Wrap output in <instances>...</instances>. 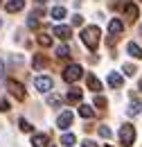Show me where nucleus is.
Returning <instances> with one entry per match:
<instances>
[{"label":"nucleus","mask_w":142,"mask_h":147,"mask_svg":"<svg viewBox=\"0 0 142 147\" xmlns=\"http://www.w3.org/2000/svg\"><path fill=\"white\" fill-rule=\"evenodd\" d=\"M81 41H84V45L88 50H97V45H99V27H95V25L84 27L81 30Z\"/></svg>","instance_id":"obj_1"},{"label":"nucleus","mask_w":142,"mask_h":147,"mask_svg":"<svg viewBox=\"0 0 142 147\" xmlns=\"http://www.w3.org/2000/svg\"><path fill=\"white\" fill-rule=\"evenodd\" d=\"M120 140H122L124 147L133 145V140H135V129H133V125H122V129H120Z\"/></svg>","instance_id":"obj_2"},{"label":"nucleus","mask_w":142,"mask_h":147,"mask_svg":"<svg viewBox=\"0 0 142 147\" xmlns=\"http://www.w3.org/2000/svg\"><path fill=\"white\" fill-rule=\"evenodd\" d=\"M7 88H9V93H11L16 100H25V86H23L20 82H14V79H9V82H7Z\"/></svg>","instance_id":"obj_3"},{"label":"nucleus","mask_w":142,"mask_h":147,"mask_svg":"<svg viewBox=\"0 0 142 147\" xmlns=\"http://www.w3.org/2000/svg\"><path fill=\"white\" fill-rule=\"evenodd\" d=\"M79 77H81V66H77V63H72V66H68L63 70V79L66 82H77Z\"/></svg>","instance_id":"obj_4"},{"label":"nucleus","mask_w":142,"mask_h":147,"mask_svg":"<svg viewBox=\"0 0 142 147\" xmlns=\"http://www.w3.org/2000/svg\"><path fill=\"white\" fill-rule=\"evenodd\" d=\"M34 86H36L41 93H48V91H52L54 82L50 79V77H36V79H34Z\"/></svg>","instance_id":"obj_5"},{"label":"nucleus","mask_w":142,"mask_h":147,"mask_svg":"<svg viewBox=\"0 0 142 147\" xmlns=\"http://www.w3.org/2000/svg\"><path fill=\"white\" fill-rule=\"evenodd\" d=\"M72 120H74L72 111H63V113L59 115V120H56V127H59V129H70Z\"/></svg>","instance_id":"obj_6"},{"label":"nucleus","mask_w":142,"mask_h":147,"mask_svg":"<svg viewBox=\"0 0 142 147\" xmlns=\"http://www.w3.org/2000/svg\"><path fill=\"white\" fill-rule=\"evenodd\" d=\"M108 32H111V36H117L120 32H124V23L120 18H113L111 23H108Z\"/></svg>","instance_id":"obj_7"},{"label":"nucleus","mask_w":142,"mask_h":147,"mask_svg":"<svg viewBox=\"0 0 142 147\" xmlns=\"http://www.w3.org/2000/svg\"><path fill=\"white\" fill-rule=\"evenodd\" d=\"M126 111H129V115H138V113L142 111V102L135 97V95H131V104H129Z\"/></svg>","instance_id":"obj_8"},{"label":"nucleus","mask_w":142,"mask_h":147,"mask_svg":"<svg viewBox=\"0 0 142 147\" xmlns=\"http://www.w3.org/2000/svg\"><path fill=\"white\" fill-rule=\"evenodd\" d=\"M122 84H124V77L120 73H111L108 75V86H111V88H120Z\"/></svg>","instance_id":"obj_9"},{"label":"nucleus","mask_w":142,"mask_h":147,"mask_svg":"<svg viewBox=\"0 0 142 147\" xmlns=\"http://www.w3.org/2000/svg\"><path fill=\"white\" fill-rule=\"evenodd\" d=\"M54 36H59V38H70V36H72V30L68 27V25H56V27H54Z\"/></svg>","instance_id":"obj_10"},{"label":"nucleus","mask_w":142,"mask_h":147,"mask_svg":"<svg viewBox=\"0 0 142 147\" xmlns=\"http://www.w3.org/2000/svg\"><path fill=\"white\" fill-rule=\"evenodd\" d=\"M32 145L34 147H48L50 145V138H48L45 134H36L34 138H32Z\"/></svg>","instance_id":"obj_11"},{"label":"nucleus","mask_w":142,"mask_h":147,"mask_svg":"<svg viewBox=\"0 0 142 147\" xmlns=\"http://www.w3.org/2000/svg\"><path fill=\"white\" fill-rule=\"evenodd\" d=\"M81 95H84V93H81V88H70V91H68V95H66V100H68L70 104H77V102L81 100Z\"/></svg>","instance_id":"obj_12"},{"label":"nucleus","mask_w":142,"mask_h":147,"mask_svg":"<svg viewBox=\"0 0 142 147\" xmlns=\"http://www.w3.org/2000/svg\"><path fill=\"white\" fill-rule=\"evenodd\" d=\"M25 7V0H7V11L14 14V11H20Z\"/></svg>","instance_id":"obj_13"},{"label":"nucleus","mask_w":142,"mask_h":147,"mask_svg":"<svg viewBox=\"0 0 142 147\" xmlns=\"http://www.w3.org/2000/svg\"><path fill=\"white\" fill-rule=\"evenodd\" d=\"M86 82H88V88H90V91H95V93L102 91V84H99V79H97L95 75H88V77H86Z\"/></svg>","instance_id":"obj_14"},{"label":"nucleus","mask_w":142,"mask_h":147,"mask_svg":"<svg viewBox=\"0 0 142 147\" xmlns=\"http://www.w3.org/2000/svg\"><path fill=\"white\" fill-rule=\"evenodd\" d=\"M126 52L131 57H135V59H142V48L138 43H129V45H126Z\"/></svg>","instance_id":"obj_15"},{"label":"nucleus","mask_w":142,"mask_h":147,"mask_svg":"<svg viewBox=\"0 0 142 147\" xmlns=\"http://www.w3.org/2000/svg\"><path fill=\"white\" fill-rule=\"evenodd\" d=\"M45 66H48V59L43 55H34V68L36 70H41V68H45Z\"/></svg>","instance_id":"obj_16"},{"label":"nucleus","mask_w":142,"mask_h":147,"mask_svg":"<svg viewBox=\"0 0 142 147\" xmlns=\"http://www.w3.org/2000/svg\"><path fill=\"white\" fill-rule=\"evenodd\" d=\"M79 115H81V118H95V111H92V107L84 104V107L79 109Z\"/></svg>","instance_id":"obj_17"},{"label":"nucleus","mask_w":142,"mask_h":147,"mask_svg":"<svg viewBox=\"0 0 142 147\" xmlns=\"http://www.w3.org/2000/svg\"><path fill=\"white\" fill-rule=\"evenodd\" d=\"M126 18H131V20H135L138 18V7H135V5H126Z\"/></svg>","instance_id":"obj_18"},{"label":"nucleus","mask_w":142,"mask_h":147,"mask_svg":"<svg viewBox=\"0 0 142 147\" xmlns=\"http://www.w3.org/2000/svg\"><path fill=\"white\" fill-rule=\"evenodd\" d=\"M56 57H59V59L70 57V48H68V45H59V48H56Z\"/></svg>","instance_id":"obj_19"},{"label":"nucleus","mask_w":142,"mask_h":147,"mask_svg":"<svg viewBox=\"0 0 142 147\" xmlns=\"http://www.w3.org/2000/svg\"><path fill=\"white\" fill-rule=\"evenodd\" d=\"M74 140H77V138H74V134H63V136H61V143H63V145H74Z\"/></svg>","instance_id":"obj_20"},{"label":"nucleus","mask_w":142,"mask_h":147,"mask_svg":"<svg viewBox=\"0 0 142 147\" xmlns=\"http://www.w3.org/2000/svg\"><path fill=\"white\" fill-rule=\"evenodd\" d=\"M38 43H41V45H43V48H48V45H50V43H52V38L48 36V34H38Z\"/></svg>","instance_id":"obj_21"},{"label":"nucleus","mask_w":142,"mask_h":147,"mask_svg":"<svg viewBox=\"0 0 142 147\" xmlns=\"http://www.w3.org/2000/svg\"><path fill=\"white\" fill-rule=\"evenodd\" d=\"M52 16H54V18H63V16H66V9H63V7H54Z\"/></svg>","instance_id":"obj_22"},{"label":"nucleus","mask_w":142,"mask_h":147,"mask_svg":"<svg viewBox=\"0 0 142 147\" xmlns=\"http://www.w3.org/2000/svg\"><path fill=\"white\" fill-rule=\"evenodd\" d=\"M18 125H20V129H23V131H32V125H29V122H27V120H25V118H20V120H18Z\"/></svg>","instance_id":"obj_23"},{"label":"nucleus","mask_w":142,"mask_h":147,"mask_svg":"<svg viewBox=\"0 0 142 147\" xmlns=\"http://www.w3.org/2000/svg\"><path fill=\"white\" fill-rule=\"evenodd\" d=\"M99 136H102V138H106V140H108V138H111V129H108L106 125H102V127H99Z\"/></svg>","instance_id":"obj_24"},{"label":"nucleus","mask_w":142,"mask_h":147,"mask_svg":"<svg viewBox=\"0 0 142 147\" xmlns=\"http://www.w3.org/2000/svg\"><path fill=\"white\" fill-rule=\"evenodd\" d=\"M48 102L54 104V107H59V104H61V97H59V95H50V97H48Z\"/></svg>","instance_id":"obj_25"},{"label":"nucleus","mask_w":142,"mask_h":147,"mask_svg":"<svg viewBox=\"0 0 142 147\" xmlns=\"http://www.w3.org/2000/svg\"><path fill=\"white\" fill-rule=\"evenodd\" d=\"M95 104H97V107H106V100H104L102 95H97V97H95Z\"/></svg>","instance_id":"obj_26"},{"label":"nucleus","mask_w":142,"mask_h":147,"mask_svg":"<svg viewBox=\"0 0 142 147\" xmlns=\"http://www.w3.org/2000/svg\"><path fill=\"white\" fill-rule=\"evenodd\" d=\"M0 111H5V113L9 111V102L7 100H0Z\"/></svg>","instance_id":"obj_27"},{"label":"nucleus","mask_w":142,"mask_h":147,"mask_svg":"<svg viewBox=\"0 0 142 147\" xmlns=\"http://www.w3.org/2000/svg\"><path fill=\"white\" fill-rule=\"evenodd\" d=\"M81 23H84V18H81L79 14H74V16H72V25H81Z\"/></svg>","instance_id":"obj_28"},{"label":"nucleus","mask_w":142,"mask_h":147,"mask_svg":"<svg viewBox=\"0 0 142 147\" xmlns=\"http://www.w3.org/2000/svg\"><path fill=\"white\" fill-rule=\"evenodd\" d=\"M84 147H97V143H95V140H88V138H86V140H84Z\"/></svg>","instance_id":"obj_29"},{"label":"nucleus","mask_w":142,"mask_h":147,"mask_svg":"<svg viewBox=\"0 0 142 147\" xmlns=\"http://www.w3.org/2000/svg\"><path fill=\"white\" fill-rule=\"evenodd\" d=\"M124 70H126V75H133V73H135V68H133V66H124Z\"/></svg>","instance_id":"obj_30"},{"label":"nucleus","mask_w":142,"mask_h":147,"mask_svg":"<svg viewBox=\"0 0 142 147\" xmlns=\"http://www.w3.org/2000/svg\"><path fill=\"white\" fill-rule=\"evenodd\" d=\"M2 70H5V63L0 61V79H2Z\"/></svg>","instance_id":"obj_31"},{"label":"nucleus","mask_w":142,"mask_h":147,"mask_svg":"<svg viewBox=\"0 0 142 147\" xmlns=\"http://www.w3.org/2000/svg\"><path fill=\"white\" fill-rule=\"evenodd\" d=\"M36 2H38V5H43V2H45V0H36Z\"/></svg>","instance_id":"obj_32"},{"label":"nucleus","mask_w":142,"mask_h":147,"mask_svg":"<svg viewBox=\"0 0 142 147\" xmlns=\"http://www.w3.org/2000/svg\"><path fill=\"white\" fill-rule=\"evenodd\" d=\"M138 86H140V91H142V79H140V84H138Z\"/></svg>","instance_id":"obj_33"},{"label":"nucleus","mask_w":142,"mask_h":147,"mask_svg":"<svg viewBox=\"0 0 142 147\" xmlns=\"http://www.w3.org/2000/svg\"><path fill=\"white\" fill-rule=\"evenodd\" d=\"M0 27H2V20H0Z\"/></svg>","instance_id":"obj_34"}]
</instances>
